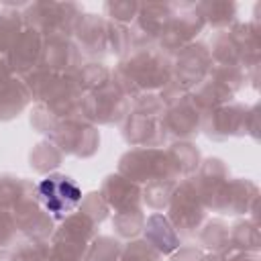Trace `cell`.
I'll return each mask as SVG.
<instances>
[{
    "label": "cell",
    "mask_w": 261,
    "mask_h": 261,
    "mask_svg": "<svg viewBox=\"0 0 261 261\" xmlns=\"http://www.w3.org/2000/svg\"><path fill=\"white\" fill-rule=\"evenodd\" d=\"M37 196L45 210H49L53 216H65L69 214L82 200V192L77 184L61 173L47 175L37 186Z\"/></svg>",
    "instance_id": "obj_1"
}]
</instances>
